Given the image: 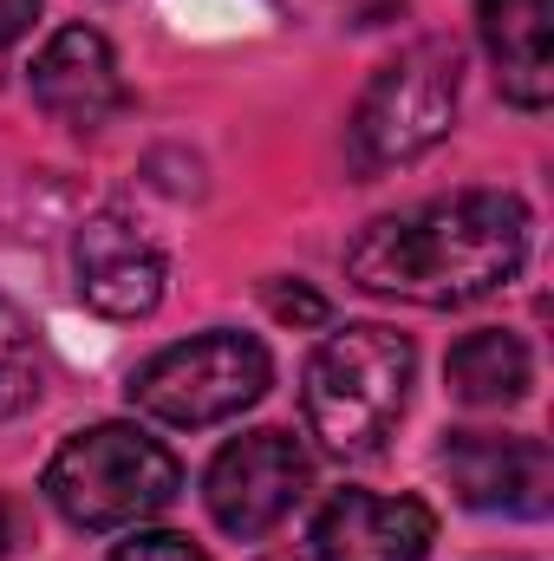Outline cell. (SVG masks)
<instances>
[{
  "label": "cell",
  "instance_id": "1",
  "mask_svg": "<svg viewBox=\"0 0 554 561\" xmlns=\"http://www.w3.org/2000/svg\"><path fill=\"white\" fill-rule=\"evenodd\" d=\"M529 209L509 190H463L399 216H379L346 249V275L379 300L412 307H470L522 275Z\"/></svg>",
  "mask_w": 554,
  "mask_h": 561
},
{
  "label": "cell",
  "instance_id": "2",
  "mask_svg": "<svg viewBox=\"0 0 554 561\" xmlns=\"http://www.w3.org/2000/svg\"><path fill=\"white\" fill-rule=\"evenodd\" d=\"M417 353L392 327H346L326 333L300 373V419L333 457H372L392 424L405 419Z\"/></svg>",
  "mask_w": 554,
  "mask_h": 561
},
{
  "label": "cell",
  "instance_id": "3",
  "mask_svg": "<svg viewBox=\"0 0 554 561\" xmlns=\"http://www.w3.org/2000/svg\"><path fill=\"white\" fill-rule=\"evenodd\" d=\"M183 490V463L138 424H92L66 437L46 463V503L72 529H131L170 510Z\"/></svg>",
  "mask_w": 554,
  "mask_h": 561
},
{
  "label": "cell",
  "instance_id": "4",
  "mask_svg": "<svg viewBox=\"0 0 554 561\" xmlns=\"http://www.w3.org/2000/svg\"><path fill=\"white\" fill-rule=\"evenodd\" d=\"M463 92V53L457 39H417L399 59H385L353 112V163L359 176L399 170L424 157L430 144L450 131Z\"/></svg>",
  "mask_w": 554,
  "mask_h": 561
},
{
  "label": "cell",
  "instance_id": "5",
  "mask_svg": "<svg viewBox=\"0 0 554 561\" xmlns=\"http://www.w3.org/2000/svg\"><path fill=\"white\" fill-rule=\"evenodd\" d=\"M275 366H268V346L255 333H196V340H176L163 353H150L138 373H131V405L143 419L163 424H222L235 412H249L262 392H268Z\"/></svg>",
  "mask_w": 554,
  "mask_h": 561
},
{
  "label": "cell",
  "instance_id": "6",
  "mask_svg": "<svg viewBox=\"0 0 554 561\" xmlns=\"http://www.w3.org/2000/svg\"><path fill=\"white\" fill-rule=\"evenodd\" d=\"M307 477H313V463H307L300 437L249 431V437L216 450V463L203 477V496H209L216 529H229L235 542H262L268 529H280L293 516V503L307 496Z\"/></svg>",
  "mask_w": 554,
  "mask_h": 561
},
{
  "label": "cell",
  "instance_id": "7",
  "mask_svg": "<svg viewBox=\"0 0 554 561\" xmlns=\"http://www.w3.org/2000/svg\"><path fill=\"white\" fill-rule=\"evenodd\" d=\"M443 470H450V490L483 516H549L554 503V457L542 437L450 431Z\"/></svg>",
  "mask_w": 554,
  "mask_h": 561
},
{
  "label": "cell",
  "instance_id": "8",
  "mask_svg": "<svg viewBox=\"0 0 554 561\" xmlns=\"http://www.w3.org/2000/svg\"><path fill=\"white\" fill-rule=\"evenodd\" d=\"M72 280L105 320H143L163 300V249L125 209H99L72 242Z\"/></svg>",
  "mask_w": 554,
  "mask_h": 561
},
{
  "label": "cell",
  "instance_id": "9",
  "mask_svg": "<svg viewBox=\"0 0 554 561\" xmlns=\"http://www.w3.org/2000/svg\"><path fill=\"white\" fill-rule=\"evenodd\" d=\"M33 99L46 118H59L66 131H99L125 112V79H118V53L99 26H59L39 59H33Z\"/></svg>",
  "mask_w": 554,
  "mask_h": 561
},
{
  "label": "cell",
  "instance_id": "10",
  "mask_svg": "<svg viewBox=\"0 0 554 561\" xmlns=\"http://www.w3.org/2000/svg\"><path fill=\"white\" fill-rule=\"evenodd\" d=\"M430 542H437V516L417 496L339 490L313 523V556L320 561H424Z\"/></svg>",
  "mask_w": 554,
  "mask_h": 561
},
{
  "label": "cell",
  "instance_id": "11",
  "mask_svg": "<svg viewBox=\"0 0 554 561\" xmlns=\"http://www.w3.org/2000/svg\"><path fill=\"white\" fill-rule=\"evenodd\" d=\"M476 33L503 99L542 112L554 99V0H476Z\"/></svg>",
  "mask_w": 554,
  "mask_h": 561
},
{
  "label": "cell",
  "instance_id": "12",
  "mask_svg": "<svg viewBox=\"0 0 554 561\" xmlns=\"http://www.w3.org/2000/svg\"><path fill=\"white\" fill-rule=\"evenodd\" d=\"M529 379H535V366H529V346L516 340V333H503V327H489V333H470V340H457L450 346V392L463 399V405H516L522 392H529Z\"/></svg>",
  "mask_w": 554,
  "mask_h": 561
},
{
  "label": "cell",
  "instance_id": "13",
  "mask_svg": "<svg viewBox=\"0 0 554 561\" xmlns=\"http://www.w3.org/2000/svg\"><path fill=\"white\" fill-rule=\"evenodd\" d=\"M39 392V359H33V327L26 313L0 294V424L13 412H26Z\"/></svg>",
  "mask_w": 554,
  "mask_h": 561
},
{
  "label": "cell",
  "instance_id": "14",
  "mask_svg": "<svg viewBox=\"0 0 554 561\" xmlns=\"http://www.w3.org/2000/svg\"><path fill=\"white\" fill-rule=\"evenodd\" d=\"M105 561H209L189 536H170V529H150V536H131V542H118Z\"/></svg>",
  "mask_w": 554,
  "mask_h": 561
},
{
  "label": "cell",
  "instance_id": "15",
  "mask_svg": "<svg viewBox=\"0 0 554 561\" xmlns=\"http://www.w3.org/2000/svg\"><path fill=\"white\" fill-rule=\"evenodd\" d=\"M268 307H275L280 320H300V327H320V320H326V300L307 294L300 280H293V287H287V280H268Z\"/></svg>",
  "mask_w": 554,
  "mask_h": 561
},
{
  "label": "cell",
  "instance_id": "16",
  "mask_svg": "<svg viewBox=\"0 0 554 561\" xmlns=\"http://www.w3.org/2000/svg\"><path fill=\"white\" fill-rule=\"evenodd\" d=\"M33 20H39V0H0V53H7L13 39H26Z\"/></svg>",
  "mask_w": 554,
  "mask_h": 561
}]
</instances>
